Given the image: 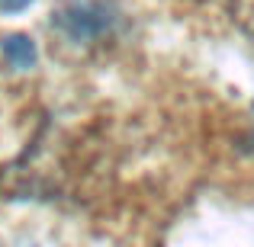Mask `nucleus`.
Segmentation results:
<instances>
[{"label": "nucleus", "mask_w": 254, "mask_h": 247, "mask_svg": "<svg viewBox=\"0 0 254 247\" xmlns=\"http://www.w3.org/2000/svg\"><path fill=\"white\" fill-rule=\"evenodd\" d=\"M3 51H6V58H10L16 68H29V64L36 61V49H32V42H29L26 36H13V39H6Z\"/></svg>", "instance_id": "nucleus-1"}, {"label": "nucleus", "mask_w": 254, "mask_h": 247, "mask_svg": "<svg viewBox=\"0 0 254 247\" xmlns=\"http://www.w3.org/2000/svg\"><path fill=\"white\" fill-rule=\"evenodd\" d=\"M235 16L242 23V29L254 39V0H235Z\"/></svg>", "instance_id": "nucleus-2"}, {"label": "nucleus", "mask_w": 254, "mask_h": 247, "mask_svg": "<svg viewBox=\"0 0 254 247\" xmlns=\"http://www.w3.org/2000/svg\"><path fill=\"white\" fill-rule=\"evenodd\" d=\"M32 0H0V13H19V10H26Z\"/></svg>", "instance_id": "nucleus-3"}]
</instances>
